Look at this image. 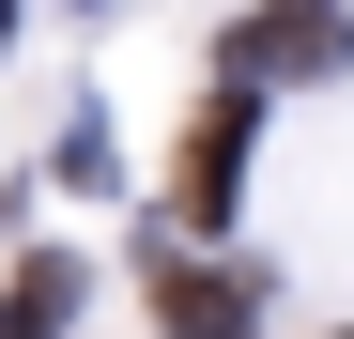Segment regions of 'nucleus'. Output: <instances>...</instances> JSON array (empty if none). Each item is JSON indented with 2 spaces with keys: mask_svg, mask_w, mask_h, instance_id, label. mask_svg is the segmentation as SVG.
Listing matches in <instances>:
<instances>
[{
  "mask_svg": "<svg viewBox=\"0 0 354 339\" xmlns=\"http://www.w3.org/2000/svg\"><path fill=\"white\" fill-rule=\"evenodd\" d=\"M216 77H354V16H324V0H262V16H231Z\"/></svg>",
  "mask_w": 354,
  "mask_h": 339,
  "instance_id": "2",
  "label": "nucleus"
},
{
  "mask_svg": "<svg viewBox=\"0 0 354 339\" xmlns=\"http://www.w3.org/2000/svg\"><path fill=\"white\" fill-rule=\"evenodd\" d=\"M154 324H169V339H247V277H216V262H154Z\"/></svg>",
  "mask_w": 354,
  "mask_h": 339,
  "instance_id": "4",
  "label": "nucleus"
},
{
  "mask_svg": "<svg viewBox=\"0 0 354 339\" xmlns=\"http://www.w3.org/2000/svg\"><path fill=\"white\" fill-rule=\"evenodd\" d=\"M339 339H354V324H339Z\"/></svg>",
  "mask_w": 354,
  "mask_h": 339,
  "instance_id": "5",
  "label": "nucleus"
},
{
  "mask_svg": "<svg viewBox=\"0 0 354 339\" xmlns=\"http://www.w3.org/2000/svg\"><path fill=\"white\" fill-rule=\"evenodd\" d=\"M77 293H93V262H77V247H31L16 277H0V339H62Z\"/></svg>",
  "mask_w": 354,
  "mask_h": 339,
  "instance_id": "3",
  "label": "nucleus"
},
{
  "mask_svg": "<svg viewBox=\"0 0 354 339\" xmlns=\"http://www.w3.org/2000/svg\"><path fill=\"white\" fill-rule=\"evenodd\" d=\"M247 139H262V93H247V77H216V93H201V124H185V170H169V216H185L201 247L231 232V201H247Z\"/></svg>",
  "mask_w": 354,
  "mask_h": 339,
  "instance_id": "1",
  "label": "nucleus"
}]
</instances>
